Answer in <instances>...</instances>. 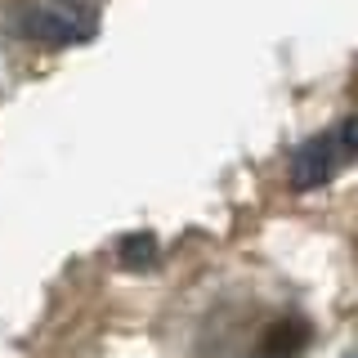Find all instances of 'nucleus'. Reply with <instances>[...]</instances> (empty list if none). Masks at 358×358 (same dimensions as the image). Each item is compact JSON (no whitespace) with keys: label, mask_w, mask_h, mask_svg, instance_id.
Here are the masks:
<instances>
[{"label":"nucleus","mask_w":358,"mask_h":358,"mask_svg":"<svg viewBox=\"0 0 358 358\" xmlns=\"http://www.w3.org/2000/svg\"><path fill=\"white\" fill-rule=\"evenodd\" d=\"M18 27H22V36H31V41H41V45H81L90 36L76 18H67V14H59V9H50V5L22 9Z\"/></svg>","instance_id":"nucleus-2"},{"label":"nucleus","mask_w":358,"mask_h":358,"mask_svg":"<svg viewBox=\"0 0 358 358\" xmlns=\"http://www.w3.org/2000/svg\"><path fill=\"white\" fill-rule=\"evenodd\" d=\"M117 260L126 268H148L157 260V238L152 233H126V238L117 242Z\"/></svg>","instance_id":"nucleus-4"},{"label":"nucleus","mask_w":358,"mask_h":358,"mask_svg":"<svg viewBox=\"0 0 358 358\" xmlns=\"http://www.w3.org/2000/svg\"><path fill=\"white\" fill-rule=\"evenodd\" d=\"M341 162L345 157L336 148V134H313V139H305L296 148V157H291V188H296V193H313V188H322L336 175Z\"/></svg>","instance_id":"nucleus-1"},{"label":"nucleus","mask_w":358,"mask_h":358,"mask_svg":"<svg viewBox=\"0 0 358 358\" xmlns=\"http://www.w3.org/2000/svg\"><path fill=\"white\" fill-rule=\"evenodd\" d=\"M309 345V322L305 318H282L268 327V336L260 341V350L251 358H300V350Z\"/></svg>","instance_id":"nucleus-3"}]
</instances>
